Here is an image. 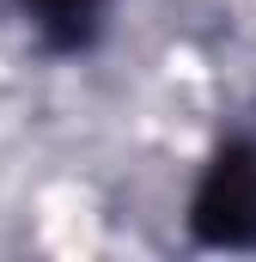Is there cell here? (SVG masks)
I'll list each match as a JSON object with an SVG mask.
<instances>
[{"mask_svg": "<svg viewBox=\"0 0 256 262\" xmlns=\"http://www.w3.org/2000/svg\"><path fill=\"white\" fill-rule=\"evenodd\" d=\"M189 238L201 250H256V122L226 134L189 195Z\"/></svg>", "mask_w": 256, "mask_h": 262, "instance_id": "cell-1", "label": "cell"}, {"mask_svg": "<svg viewBox=\"0 0 256 262\" xmlns=\"http://www.w3.org/2000/svg\"><path fill=\"white\" fill-rule=\"evenodd\" d=\"M12 6L49 55H86L104 37V12H110V0H12Z\"/></svg>", "mask_w": 256, "mask_h": 262, "instance_id": "cell-2", "label": "cell"}]
</instances>
